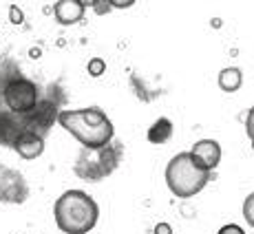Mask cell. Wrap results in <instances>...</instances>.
I'll return each mask as SVG.
<instances>
[{
	"label": "cell",
	"instance_id": "cell-20",
	"mask_svg": "<svg viewBox=\"0 0 254 234\" xmlns=\"http://www.w3.org/2000/svg\"><path fill=\"white\" fill-rule=\"evenodd\" d=\"M40 53H42L40 49H38V47H33L31 51H29V56H31V58H40Z\"/></svg>",
	"mask_w": 254,
	"mask_h": 234
},
{
	"label": "cell",
	"instance_id": "cell-13",
	"mask_svg": "<svg viewBox=\"0 0 254 234\" xmlns=\"http://www.w3.org/2000/svg\"><path fill=\"white\" fill-rule=\"evenodd\" d=\"M86 71H89V75H93V77H100L102 73L106 71V62L102 60V58H93L89 64H86Z\"/></svg>",
	"mask_w": 254,
	"mask_h": 234
},
{
	"label": "cell",
	"instance_id": "cell-2",
	"mask_svg": "<svg viewBox=\"0 0 254 234\" xmlns=\"http://www.w3.org/2000/svg\"><path fill=\"white\" fill-rule=\"evenodd\" d=\"M53 217L64 234H86L97 226L100 206L84 190H66L53 203Z\"/></svg>",
	"mask_w": 254,
	"mask_h": 234
},
{
	"label": "cell",
	"instance_id": "cell-14",
	"mask_svg": "<svg viewBox=\"0 0 254 234\" xmlns=\"http://www.w3.org/2000/svg\"><path fill=\"white\" fill-rule=\"evenodd\" d=\"M9 20H11V24H22L24 13L18 4H11V7H9Z\"/></svg>",
	"mask_w": 254,
	"mask_h": 234
},
{
	"label": "cell",
	"instance_id": "cell-4",
	"mask_svg": "<svg viewBox=\"0 0 254 234\" xmlns=\"http://www.w3.org/2000/svg\"><path fill=\"white\" fill-rule=\"evenodd\" d=\"M122 157V144H106L104 148H82L75 162V173L82 179H102L113 173Z\"/></svg>",
	"mask_w": 254,
	"mask_h": 234
},
{
	"label": "cell",
	"instance_id": "cell-1",
	"mask_svg": "<svg viewBox=\"0 0 254 234\" xmlns=\"http://www.w3.org/2000/svg\"><path fill=\"white\" fill-rule=\"evenodd\" d=\"M58 121L64 130H69L84 148H104L115 137V126L106 113L97 106L77 111H62L58 113Z\"/></svg>",
	"mask_w": 254,
	"mask_h": 234
},
{
	"label": "cell",
	"instance_id": "cell-19",
	"mask_svg": "<svg viewBox=\"0 0 254 234\" xmlns=\"http://www.w3.org/2000/svg\"><path fill=\"white\" fill-rule=\"evenodd\" d=\"M93 4H95V11H97V13H104L106 9L111 7V0H104V2H97V0H95Z\"/></svg>",
	"mask_w": 254,
	"mask_h": 234
},
{
	"label": "cell",
	"instance_id": "cell-18",
	"mask_svg": "<svg viewBox=\"0 0 254 234\" xmlns=\"http://www.w3.org/2000/svg\"><path fill=\"white\" fill-rule=\"evenodd\" d=\"M135 4V0H111V7H117V9H126V7H133Z\"/></svg>",
	"mask_w": 254,
	"mask_h": 234
},
{
	"label": "cell",
	"instance_id": "cell-5",
	"mask_svg": "<svg viewBox=\"0 0 254 234\" xmlns=\"http://www.w3.org/2000/svg\"><path fill=\"white\" fill-rule=\"evenodd\" d=\"M2 100L11 113H31L38 106V86L29 77L13 75L4 82L2 86Z\"/></svg>",
	"mask_w": 254,
	"mask_h": 234
},
{
	"label": "cell",
	"instance_id": "cell-16",
	"mask_svg": "<svg viewBox=\"0 0 254 234\" xmlns=\"http://www.w3.org/2000/svg\"><path fill=\"white\" fill-rule=\"evenodd\" d=\"M246 130H248V137L254 139V106L248 111V119H246Z\"/></svg>",
	"mask_w": 254,
	"mask_h": 234
},
{
	"label": "cell",
	"instance_id": "cell-9",
	"mask_svg": "<svg viewBox=\"0 0 254 234\" xmlns=\"http://www.w3.org/2000/svg\"><path fill=\"white\" fill-rule=\"evenodd\" d=\"M84 9L86 2H82V0H60V2L53 4V13H56L58 22L64 24V27L80 22L84 16Z\"/></svg>",
	"mask_w": 254,
	"mask_h": 234
},
{
	"label": "cell",
	"instance_id": "cell-12",
	"mask_svg": "<svg viewBox=\"0 0 254 234\" xmlns=\"http://www.w3.org/2000/svg\"><path fill=\"white\" fill-rule=\"evenodd\" d=\"M243 219L248 221V226L254 228V192L248 194V199L243 201Z\"/></svg>",
	"mask_w": 254,
	"mask_h": 234
},
{
	"label": "cell",
	"instance_id": "cell-6",
	"mask_svg": "<svg viewBox=\"0 0 254 234\" xmlns=\"http://www.w3.org/2000/svg\"><path fill=\"white\" fill-rule=\"evenodd\" d=\"M190 157L192 162L203 170H214L221 162V144L214 139H199L197 144L190 148Z\"/></svg>",
	"mask_w": 254,
	"mask_h": 234
},
{
	"label": "cell",
	"instance_id": "cell-7",
	"mask_svg": "<svg viewBox=\"0 0 254 234\" xmlns=\"http://www.w3.org/2000/svg\"><path fill=\"white\" fill-rule=\"evenodd\" d=\"M24 179L13 170L0 166V199L11 203H20L24 199Z\"/></svg>",
	"mask_w": 254,
	"mask_h": 234
},
{
	"label": "cell",
	"instance_id": "cell-21",
	"mask_svg": "<svg viewBox=\"0 0 254 234\" xmlns=\"http://www.w3.org/2000/svg\"><path fill=\"white\" fill-rule=\"evenodd\" d=\"M252 150H254V139H252Z\"/></svg>",
	"mask_w": 254,
	"mask_h": 234
},
{
	"label": "cell",
	"instance_id": "cell-17",
	"mask_svg": "<svg viewBox=\"0 0 254 234\" xmlns=\"http://www.w3.org/2000/svg\"><path fill=\"white\" fill-rule=\"evenodd\" d=\"M155 234H173V228H170V223H157Z\"/></svg>",
	"mask_w": 254,
	"mask_h": 234
},
{
	"label": "cell",
	"instance_id": "cell-10",
	"mask_svg": "<svg viewBox=\"0 0 254 234\" xmlns=\"http://www.w3.org/2000/svg\"><path fill=\"white\" fill-rule=\"evenodd\" d=\"M217 82H219V89L221 91H226V93H237L243 84V73L239 66H228V69H223L219 73Z\"/></svg>",
	"mask_w": 254,
	"mask_h": 234
},
{
	"label": "cell",
	"instance_id": "cell-8",
	"mask_svg": "<svg viewBox=\"0 0 254 234\" xmlns=\"http://www.w3.org/2000/svg\"><path fill=\"white\" fill-rule=\"evenodd\" d=\"M13 148L22 159H36L45 153V139L38 133H33V130H27V133L18 135L13 139Z\"/></svg>",
	"mask_w": 254,
	"mask_h": 234
},
{
	"label": "cell",
	"instance_id": "cell-3",
	"mask_svg": "<svg viewBox=\"0 0 254 234\" xmlns=\"http://www.w3.org/2000/svg\"><path fill=\"white\" fill-rule=\"evenodd\" d=\"M210 181V173L192 162L190 153H179L166 166V183L170 192L179 199H190L199 194Z\"/></svg>",
	"mask_w": 254,
	"mask_h": 234
},
{
	"label": "cell",
	"instance_id": "cell-15",
	"mask_svg": "<svg viewBox=\"0 0 254 234\" xmlns=\"http://www.w3.org/2000/svg\"><path fill=\"white\" fill-rule=\"evenodd\" d=\"M217 234H246V230L241 226H237V223H228V226L219 228Z\"/></svg>",
	"mask_w": 254,
	"mask_h": 234
},
{
	"label": "cell",
	"instance_id": "cell-11",
	"mask_svg": "<svg viewBox=\"0 0 254 234\" xmlns=\"http://www.w3.org/2000/svg\"><path fill=\"white\" fill-rule=\"evenodd\" d=\"M146 137H148L150 144H166V141L173 137V121H170L168 117H159L148 128Z\"/></svg>",
	"mask_w": 254,
	"mask_h": 234
}]
</instances>
